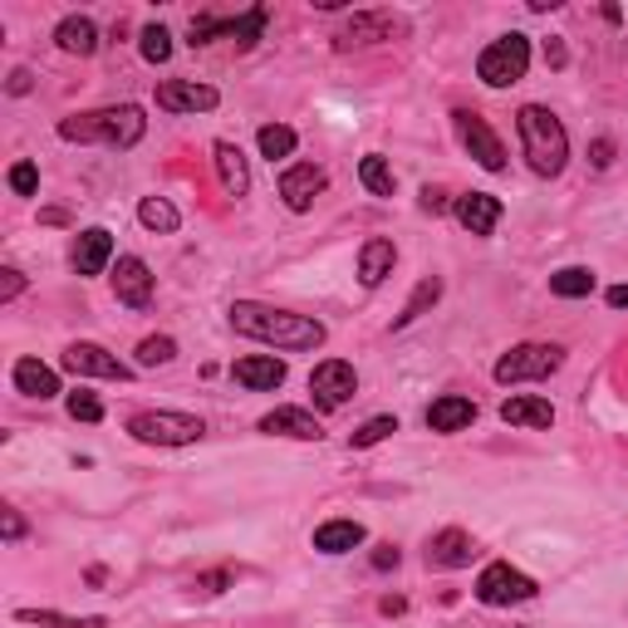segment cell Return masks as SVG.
<instances>
[{
    "instance_id": "obj_1",
    "label": "cell",
    "mask_w": 628,
    "mask_h": 628,
    "mask_svg": "<svg viewBox=\"0 0 628 628\" xmlns=\"http://www.w3.org/2000/svg\"><path fill=\"white\" fill-rule=\"evenodd\" d=\"M231 329L246 334V339H260V344L290 349V354L324 344V324H319V319L275 310V305H256V300H236V305H231Z\"/></svg>"
},
{
    "instance_id": "obj_2",
    "label": "cell",
    "mask_w": 628,
    "mask_h": 628,
    "mask_svg": "<svg viewBox=\"0 0 628 628\" xmlns=\"http://www.w3.org/2000/svg\"><path fill=\"white\" fill-rule=\"evenodd\" d=\"M148 134V118L138 104H114V108H94V114H74L60 118V138L64 142H104V148H134Z\"/></svg>"
},
{
    "instance_id": "obj_3",
    "label": "cell",
    "mask_w": 628,
    "mask_h": 628,
    "mask_svg": "<svg viewBox=\"0 0 628 628\" xmlns=\"http://www.w3.org/2000/svg\"><path fill=\"white\" fill-rule=\"evenodd\" d=\"M515 128H521V148H525V162L540 178H560L570 162V134L545 104H525L515 114Z\"/></svg>"
},
{
    "instance_id": "obj_4",
    "label": "cell",
    "mask_w": 628,
    "mask_h": 628,
    "mask_svg": "<svg viewBox=\"0 0 628 628\" xmlns=\"http://www.w3.org/2000/svg\"><path fill=\"white\" fill-rule=\"evenodd\" d=\"M525 70H531V40L515 35V30H511V35H501L496 45H487V50H481V60H477V79L491 84V89L521 84Z\"/></svg>"
},
{
    "instance_id": "obj_5",
    "label": "cell",
    "mask_w": 628,
    "mask_h": 628,
    "mask_svg": "<svg viewBox=\"0 0 628 628\" xmlns=\"http://www.w3.org/2000/svg\"><path fill=\"white\" fill-rule=\"evenodd\" d=\"M128 433L148 447H187V443H202L206 423L192 413H138L128 417Z\"/></svg>"
},
{
    "instance_id": "obj_6",
    "label": "cell",
    "mask_w": 628,
    "mask_h": 628,
    "mask_svg": "<svg viewBox=\"0 0 628 628\" xmlns=\"http://www.w3.org/2000/svg\"><path fill=\"white\" fill-rule=\"evenodd\" d=\"M565 363L560 344H515L511 354L496 359V383H531V379H550V373Z\"/></svg>"
},
{
    "instance_id": "obj_7",
    "label": "cell",
    "mask_w": 628,
    "mask_h": 628,
    "mask_svg": "<svg viewBox=\"0 0 628 628\" xmlns=\"http://www.w3.org/2000/svg\"><path fill=\"white\" fill-rule=\"evenodd\" d=\"M535 594H540V584L531 575H521V570H511L505 560L487 565L477 579V599L491 604V609H501V604H525V599H535Z\"/></svg>"
},
{
    "instance_id": "obj_8",
    "label": "cell",
    "mask_w": 628,
    "mask_h": 628,
    "mask_svg": "<svg viewBox=\"0 0 628 628\" xmlns=\"http://www.w3.org/2000/svg\"><path fill=\"white\" fill-rule=\"evenodd\" d=\"M451 128H457L461 148H467L471 158H477L487 172H501V168H505V148H501V138L491 134V124L477 114V108H457V114H451Z\"/></svg>"
},
{
    "instance_id": "obj_9",
    "label": "cell",
    "mask_w": 628,
    "mask_h": 628,
    "mask_svg": "<svg viewBox=\"0 0 628 628\" xmlns=\"http://www.w3.org/2000/svg\"><path fill=\"white\" fill-rule=\"evenodd\" d=\"M310 393H315V403L324 407V413L344 407V403L359 393V373H354V363H344V359H324V363H319V369L310 373Z\"/></svg>"
},
{
    "instance_id": "obj_10",
    "label": "cell",
    "mask_w": 628,
    "mask_h": 628,
    "mask_svg": "<svg viewBox=\"0 0 628 628\" xmlns=\"http://www.w3.org/2000/svg\"><path fill=\"white\" fill-rule=\"evenodd\" d=\"M216 104H222V94L212 84H196V79L158 84V108H168V114H212Z\"/></svg>"
},
{
    "instance_id": "obj_11",
    "label": "cell",
    "mask_w": 628,
    "mask_h": 628,
    "mask_svg": "<svg viewBox=\"0 0 628 628\" xmlns=\"http://www.w3.org/2000/svg\"><path fill=\"white\" fill-rule=\"evenodd\" d=\"M64 369L79 373V379H118V383L134 379V369L118 363L104 344H70V349H64Z\"/></svg>"
},
{
    "instance_id": "obj_12",
    "label": "cell",
    "mask_w": 628,
    "mask_h": 628,
    "mask_svg": "<svg viewBox=\"0 0 628 628\" xmlns=\"http://www.w3.org/2000/svg\"><path fill=\"white\" fill-rule=\"evenodd\" d=\"M398 20L383 15V10H359L354 20H349L344 30L334 35V50H359V45H383V40L398 35Z\"/></svg>"
},
{
    "instance_id": "obj_13",
    "label": "cell",
    "mask_w": 628,
    "mask_h": 628,
    "mask_svg": "<svg viewBox=\"0 0 628 628\" xmlns=\"http://www.w3.org/2000/svg\"><path fill=\"white\" fill-rule=\"evenodd\" d=\"M324 187H329V178H324V168H315V162H295V168L280 172V196H285L290 212H310L315 196L324 192Z\"/></svg>"
},
{
    "instance_id": "obj_14",
    "label": "cell",
    "mask_w": 628,
    "mask_h": 628,
    "mask_svg": "<svg viewBox=\"0 0 628 628\" xmlns=\"http://www.w3.org/2000/svg\"><path fill=\"white\" fill-rule=\"evenodd\" d=\"M114 290H118V300H124V305H134V310H148V305H152V270H148V260H138V256H124V260H118Z\"/></svg>"
},
{
    "instance_id": "obj_15",
    "label": "cell",
    "mask_w": 628,
    "mask_h": 628,
    "mask_svg": "<svg viewBox=\"0 0 628 628\" xmlns=\"http://www.w3.org/2000/svg\"><path fill=\"white\" fill-rule=\"evenodd\" d=\"M457 222L471 231V236H491L496 226H501V202H496L491 192H467V196H457Z\"/></svg>"
},
{
    "instance_id": "obj_16",
    "label": "cell",
    "mask_w": 628,
    "mask_h": 628,
    "mask_svg": "<svg viewBox=\"0 0 628 628\" xmlns=\"http://www.w3.org/2000/svg\"><path fill=\"white\" fill-rule=\"evenodd\" d=\"M260 433H270V437H295V443H319V423L305 407H275V413L260 417Z\"/></svg>"
},
{
    "instance_id": "obj_17",
    "label": "cell",
    "mask_w": 628,
    "mask_h": 628,
    "mask_svg": "<svg viewBox=\"0 0 628 628\" xmlns=\"http://www.w3.org/2000/svg\"><path fill=\"white\" fill-rule=\"evenodd\" d=\"M427 565L433 570H461V565H471V535L467 531H437L433 540H427Z\"/></svg>"
},
{
    "instance_id": "obj_18",
    "label": "cell",
    "mask_w": 628,
    "mask_h": 628,
    "mask_svg": "<svg viewBox=\"0 0 628 628\" xmlns=\"http://www.w3.org/2000/svg\"><path fill=\"white\" fill-rule=\"evenodd\" d=\"M231 373H236V383L241 388H251V393H270V388H280L285 383V363L275 354H251V359H241Z\"/></svg>"
},
{
    "instance_id": "obj_19",
    "label": "cell",
    "mask_w": 628,
    "mask_h": 628,
    "mask_svg": "<svg viewBox=\"0 0 628 628\" xmlns=\"http://www.w3.org/2000/svg\"><path fill=\"white\" fill-rule=\"evenodd\" d=\"M108 260H114V236H108L104 226L79 231V241H74V270H79V275H98Z\"/></svg>"
},
{
    "instance_id": "obj_20",
    "label": "cell",
    "mask_w": 628,
    "mask_h": 628,
    "mask_svg": "<svg viewBox=\"0 0 628 628\" xmlns=\"http://www.w3.org/2000/svg\"><path fill=\"white\" fill-rule=\"evenodd\" d=\"M212 162H216V178H222L226 196H246V192H251L246 152H241L236 142H216V148H212Z\"/></svg>"
},
{
    "instance_id": "obj_21",
    "label": "cell",
    "mask_w": 628,
    "mask_h": 628,
    "mask_svg": "<svg viewBox=\"0 0 628 628\" xmlns=\"http://www.w3.org/2000/svg\"><path fill=\"white\" fill-rule=\"evenodd\" d=\"M15 388L25 393V398L50 403V398H60V373H54L50 363H40V359H20L15 363Z\"/></svg>"
},
{
    "instance_id": "obj_22",
    "label": "cell",
    "mask_w": 628,
    "mask_h": 628,
    "mask_svg": "<svg viewBox=\"0 0 628 628\" xmlns=\"http://www.w3.org/2000/svg\"><path fill=\"white\" fill-rule=\"evenodd\" d=\"M477 423V403L471 398H457V393H447V398H437L427 407V427L433 433H461V427Z\"/></svg>"
},
{
    "instance_id": "obj_23",
    "label": "cell",
    "mask_w": 628,
    "mask_h": 628,
    "mask_svg": "<svg viewBox=\"0 0 628 628\" xmlns=\"http://www.w3.org/2000/svg\"><path fill=\"white\" fill-rule=\"evenodd\" d=\"M501 423H511V427H550V423H555V407H550L545 398L521 393V398L501 403Z\"/></svg>"
},
{
    "instance_id": "obj_24",
    "label": "cell",
    "mask_w": 628,
    "mask_h": 628,
    "mask_svg": "<svg viewBox=\"0 0 628 628\" xmlns=\"http://www.w3.org/2000/svg\"><path fill=\"white\" fill-rule=\"evenodd\" d=\"M393 260H398V251H393V241L373 236L369 246L359 251V280L363 285H383L393 275Z\"/></svg>"
},
{
    "instance_id": "obj_25",
    "label": "cell",
    "mask_w": 628,
    "mask_h": 628,
    "mask_svg": "<svg viewBox=\"0 0 628 628\" xmlns=\"http://www.w3.org/2000/svg\"><path fill=\"white\" fill-rule=\"evenodd\" d=\"M54 45L64 54H94L98 50V25L89 15H70L60 20V30H54Z\"/></svg>"
},
{
    "instance_id": "obj_26",
    "label": "cell",
    "mask_w": 628,
    "mask_h": 628,
    "mask_svg": "<svg viewBox=\"0 0 628 628\" xmlns=\"http://www.w3.org/2000/svg\"><path fill=\"white\" fill-rule=\"evenodd\" d=\"M354 545H363V525L359 521H324L315 531V550H324V555H349Z\"/></svg>"
},
{
    "instance_id": "obj_27",
    "label": "cell",
    "mask_w": 628,
    "mask_h": 628,
    "mask_svg": "<svg viewBox=\"0 0 628 628\" xmlns=\"http://www.w3.org/2000/svg\"><path fill=\"white\" fill-rule=\"evenodd\" d=\"M20 624H40V628H108L104 614H84V619H74V614H60V609H15Z\"/></svg>"
},
{
    "instance_id": "obj_28",
    "label": "cell",
    "mask_w": 628,
    "mask_h": 628,
    "mask_svg": "<svg viewBox=\"0 0 628 628\" xmlns=\"http://www.w3.org/2000/svg\"><path fill=\"white\" fill-rule=\"evenodd\" d=\"M138 222L148 226V231H162V236H168V231H178V226H182V212L168 202V196H142Z\"/></svg>"
},
{
    "instance_id": "obj_29",
    "label": "cell",
    "mask_w": 628,
    "mask_h": 628,
    "mask_svg": "<svg viewBox=\"0 0 628 628\" xmlns=\"http://www.w3.org/2000/svg\"><path fill=\"white\" fill-rule=\"evenodd\" d=\"M550 290L560 295V300H584V295L594 290V270L589 266H565L550 275Z\"/></svg>"
},
{
    "instance_id": "obj_30",
    "label": "cell",
    "mask_w": 628,
    "mask_h": 628,
    "mask_svg": "<svg viewBox=\"0 0 628 628\" xmlns=\"http://www.w3.org/2000/svg\"><path fill=\"white\" fill-rule=\"evenodd\" d=\"M359 182L369 187L373 196H393V187H398V178H393V168L379 158V152H369V158L359 162Z\"/></svg>"
},
{
    "instance_id": "obj_31",
    "label": "cell",
    "mask_w": 628,
    "mask_h": 628,
    "mask_svg": "<svg viewBox=\"0 0 628 628\" xmlns=\"http://www.w3.org/2000/svg\"><path fill=\"white\" fill-rule=\"evenodd\" d=\"M437 300H443V280H437V275H427V280H423V285H417V290H413V300L403 305V315L393 319V329H407V324H413L417 315L427 310V305H437Z\"/></svg>"
},
{
    "instance_id": "obj_32",
    "label": "cell",
    "mask_w": 628,
    "mask_h": 628,
    "mask_svg": "<svg viewBox=\"0 0 628 628\" xmlns=\"http://www.w3.org/2000/svg\"><path fill=\"white\" fill-rule=\"evenodd\" d=\"M256 142H260V158L275 162V158H290L300 138H295V128H285V124H266V128L256 134Z\"/></svg>"
},
{
    "instance_id": "obj_33",
    "label": "cell",
    "mask_w": 628,
    "mask_h": 628,
    "mask_svg": "<svg viewBox=\"0 0 628 628\" xmlns=\"http://www.w3.org/2000/svg\"><path fill=\"white\" fill-rule=\"evenodd\" d=\"M260 30H266V6H256V10H246L241 20H226V35L236 40L241 50H251L260 40Z\"/></svg>"
},
{
    "instance_id": "obj_34",
    "label": "cell",
    "mask_w": 628,
    "mask_h": 628,
    "mask_svg": "<svg viewBox=\"0 0 628 628\" xmlns=\"http://www.w3.org/2000/svg\"><path fill=\"white\" fill-rule=\"evenodd\" d=\"M172 359H178V344H172L168 334H152V339H142V344H138L142 369H158V363H172Z\"/></svg>"
},
{
    "instance_id": "obj_35",
    "label": "cell",
    "mask_w": 628,
    "mask_h": 628,
    "mask_svg": "<svg viewBox=\"0 0 628 628\" xmlns=\"http://www.w3.org/2000/svg\"><path fill=\"white\" fill-rule=\"evenodd\" d=\"M142 60H148V64H168L172 60V35L162 25L142 30Z\"/></svg>"
},
{
    "instance_id": "obj_36",
    "label": "cell",
    "mask_w": 628,
    "mask_h": 628,
    "mask_svg": "<svg viewBox=\"0 0 628 628\" xmlns=\"http://www.w3.org/2000/svg\"><path fill=\"white\" fill-rule=\"evenodd\" d=\"M388 433H398V417H369V423L349 437V447H379Z\"/></svg>"
},
{
    "instance_id": "obj_37",
    "label": "cell",
    "mask_w": 628,
    "mask_h": 628,
    "mask_svg": "<svg viewBox=\"0 0 628 628\" xmlns=\"http://www.w3.org/2000/svg\"><path fill=\"white\" fill-rule=\"evenodd\" d=\"M70 417L74 423H98V417H104V403L79 388V393H70Z\"/></svg>"
},
{
    "instance_id": "obj_38",
    "label": "cell",
    "mask_w": 628,
    "mask_h": 628,
    "mask_svg": "<svg viewBox=\"0 0 628 628\" xmlns=\"http://www.w3.org/2000/svg\"><path fill=\"white\" fill-rule=\"evenodd\" d=\"M35 187H40L35 162H15V168H10V192L15 196H35Z\"/></svg>"
},
{
    "instance_id": "obj_39",
    "label": "cell",
    "mask_w": 628,
    "mask_h": 628,
    "mask_svg": "<svg viewBox=\"0 0 628 628\" xmlns=\"http://www.w3.org/2000/svg\"><path fill=\"white\" fill-rule=\"evenodd\" d=\"M20 290H25V275H20L15 266H6V270H0V305H10Z\"/></svg>"
},
{
    "instance_id": "obj_40",
    "label": "cell",
    "mask_w": 628,
    "mask_h": 628,
    "mask_svg": "<svg viewBox=\"0 0 628 628\" xmlns=\"http://www.w3.org/2000/svg\"><path fill=\"white\" fill-rule=\"evenodd\" d=\"M231 579H236V575H231V570H216V575H202V579H196L192 589H196V594H222Z\"/></svg>"
},
{
    "instance_id": "obj_41",
    "label": "cell",
    "mask_w": 628,
    "mask_h": 628,
    "mask_svg": "<svg viewBox=\"0 0 628 628\" xmlns=\"http://www.w3.org/2000/svg\"><path fill=\"white\" fill-rule=\"evenodd\" d=\"M0 531H6V540H20V535H25V521H20L15 505H6V511H0Z\"/></svg>"
},
{
    "instance_id": "obj_42",
    "label": "cell",
    "mask_w": 628,
    "mask_h": 628,
    "mask_svg": "<svg viewBox=\"0 0 628 628\" xmlns=\"http://www.w3.org/2000/svg\"><path fill=\"white\" fill-rule=\"evenodd\" d=\"M609 162H614V142L599 138V142H594V168H609Z\"/></svg>"
},
{
    "instance_id": "obj_43",
    "label": "cell",
    "mask_w": 628,
    "mask_h": 628,
    "mask_svg": "<svg viewBox=\"0 0 628 628\" xmlns=\"http://www.w3.org/2000/svg\"><path fill=\"white\" fill-rule=\"evenodd\" d=\"M30 79H35V74H30V70H15V74H10V84H6V89H10V94H30Z\"/></svg>"
},
{
    "instance_id": "obj_44",
    "label": "cell",
    "mask_w": 628,
    "mask_h": 628,
    "mask_svg": "<svg viewBox=\"0 0 628 628\" xmlns=\"http://www.w3.org/2000/svg\"><path fill=\"white\" fill-rule=\"evenodd\" d=\"M423 206H427V212H443V206H447V192H437V187H423Z\"/></svg>"
},
{
    "instance_id": "obj_45",
    "label": "cell",
    "mask_w": 628,
    "mask_h": 628,
    "mask_svg": "<svg viewBox=\"0 0 628 628\" xmlns=\"http://www.w3.org/2000/svg\"><path fill=\"white\" fill-rule=\"evenodd\" d=\"M388 565H398V550H393V545H383L379 555H373V570H388Z\"/></svg>"
},
{
    "instance_id": "obj_46",
    "label": "cell",
    "mask_w": 628,
    "mask_h": 628,
    "mask_svg": "<svg viewBox=\"0 0 628 628\" xmlns=\"http://www.w3.org/2000/svg\"><path fill=\"white\" fill-rule=\"evenodd\" d=\"M609 305H614V310H628V285H614V290H609Z\"/></svg>"
},
{
    "instance_id": "obj_47",
    "label": "cell",
    "mask_w": 628,
    "mask_h": 628,
    "mask_svg": "<svg viewBox=\"0 0 628 628\" xmlns=\"http://www.w3.org/2000/svg\"><path fill=\"white\" fill-rule=\"evenodd\" d=\"M515 628H525V624H515Z\"/></svg>"
}]
</instances>
